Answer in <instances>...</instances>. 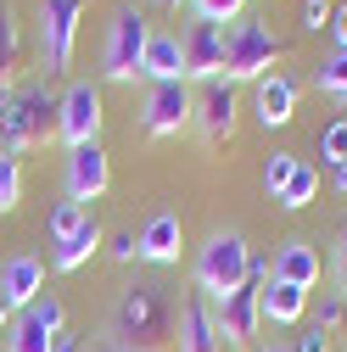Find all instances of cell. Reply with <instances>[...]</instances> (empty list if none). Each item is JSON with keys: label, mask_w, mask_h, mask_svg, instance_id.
Listing matches in <instances>:
<instances>
[{"label": "cell", "mask_w": 347, "mask_h": 352, "mask_svg": "<svg viewBox=\"0 0 347 352\" xmlns=\"http://www.w3.org/2000/svg\"><path fill=\"white\" fill-rule=\"evenodd\" d=\"M174 324H180V302L162 280H135L118 291V307H112V336L118 346L129 352H157L174 341Z\"/></svg>", "instance_id": "1"}, {"label": "cell", "mask_w": 347, "mask_h": 352, "mask_svg": "<svg viewBox=\"0 0 347 352\" xmlns=\"http://www.w3.org/2000/svg\"><path fill=\"white\" fill-rule=\"evenodd\" d=\"M56 107L62 96H51L45 84H12V90H0V151H34L56 135Z\"/></svg>", "instance_id": "2"}, {"label": "cell", "mask_w": 347, "mask_h": 352, "mask_svg": "<svg viewBox=\"0 0 347 352\" xmlns=\"http://www.w3.org/2000/svg\"><path fill=\"white\" fill-rule=\"evenodd\" d=\"M246 269H252V246H246V235H241V230H213V235L196 246V263H191L196 296L224 302L230 291L246 285Z\"/></svg>", "instance_id": "3"}, {"label": "cell", "mask_w": 347, "mask_h": 352, "mask_svg": "<svg viewBox=\"0 0 347 352\" xmlns=\"http://www.w3.org/2000/svg\"><path fill=\"white\" fill-rule=\"evenodd\" d=\"M275 62H280V39H275V28L264 23V17H235L230 28H224V78L230 84H257L264 73H275Z\"/></svg>", "instance_id": "4"}, {"label": "cell", "mask_w": 347, "mask_h": 352, "mask_svg": "<svg viewBox=\"0 0 347 352\" xmlns=\"http://www.w3.org/2000/svg\"><path fill=\"white\" fill-rule=\"evenodd\" d=\"M146 39H151L146 12L140 6H118L112 23H107V39H101V78L107 84H135L140 62H146Z\"/></svg>", "instance_id": "5"}, {"label": "cell", "mask_w": 347, "mask_h": 352, "mask_svg": "<svg viewBox=\"0 0 347 352\" xmlns=\"http://www.w3.org/2000/svg\"><path fill=\"white\" fill-rule=\"evenodd\" d=\"M78 23H84V0H39V67L62 73L78 45Z\"/></svg>", "instance_id": "6"}, {"label": "cell", "mask_w": 347, "mask_h": 352, "mask_svg": "<svg viewBox=\"0 0 347 352\" xmlns=\"http://www.w3.org/2000/svg\"><path fill=\"white\" fill-rule=\"evenodd\" d=\"M191 112H196V90L185 78L174 84H146V101H140V129L151 140H168L180 135V129H191Z\"/></svg>", "instance_id": "7"}, {"label": "cell", "mask_w": 347, "mask_h": 352, "mask_svg": "<svg viewBox=\"0 0 347 352\" xmlns=\"http://www.w3.org/2000/svg\"><path fill=\"white\" fill-rule=\"evenodd\" d=\"M56 135L67 140V151H73V146H96V140H101V84L78 78V84H67V90H62V107H56Z\"/></svg>", "instance_id": "8"}, {"label": "cell", "mask_w": 347, "mask_h": 352, "mask_svg": "<svg viewBox=\"0 0 347 352\" xmlns=\"http://www.w3.org/2000/svg\"><path fill=\"white\" fill-rule=\"evenodd\" d=\"M235 118H241V96L230 78H207L196 90V112H191V129L207 140V146H224L235 135Z\"/></svg>", "instance_id": "9"}, {"label": "cell", "mask_w": 347, "mask_h": 352, "mask_svg": "<svg viewBox=\"0 0 347 352\" xmlns=\"http://www.w3.org/2000/svg\"><path fill=\"white\" fill-rule=\"evenodd\" d=\"M62 324H67L62 302H56V296H39L34 307H23V314L12 319V330H6V352H56V341L67 336Z\"/></svg>", "instance_id": "10"}, {"label": "cell", "mask_w": 347, "mask_h": 352, "mask_svg": "<svg viewBox=\"0 0 347 352\" xmlns=\"http://www.w3.org/2000/svg\"><path fill=\"white\" fill-rule=\"evenodd\" d=\"M62 185H67V201H78V207L96 201V196H107V185H112V162H107L101 140L67 151V162H62Z\"/></svg>", "instance_id": "11"}, {"label": "cell", "mask_w": 347, "mask_h": 352, "mask_svg": "<svg viewBox=\"0 0 347 352\" xmlns=\"http://www.w3.org/2000/svg\"><path fill=\"white\" fill-rule=\"evenodd\" d=\"M257 296H264L257 285H241V291H230L224 302H213V324H219V341H224V346H252L257 324H264Z\"/></svg>", "instance_id": "12"}, {"label": "cell", "mask_w": 347, "mask_h": 352, "mask_svg": "<svg viewBox=\"0 0 347 352\" xmlns=\"http://www.w3.org/2000/svg\"><path fill=\"white\" fill-rule=\"evenodd\" d=\"M180 51H185V78H224V28L219 23H191L180 34Z\"/></svg>", "instance_id": "13"}, {"label": "cell", "mask_w": 347, "mask_h": 352, "mask_svg": "<svg viewBox=\"0 0 347 352\" xmlns=\"http://www.w3.org/2000/svg\"><path fill=\"white\" fill-rule=\"evenodd\" d=\"M0 296H6L12 314L34 307L39 296H45V263H39L34 252H12L6 263H0Z\"/></svg>", "instance_id": "14"}, {"label": "cell", "mask_w": 347, "mask_h": 352, "mask_svg": "<svg viewBox=\"0 0 347 352\" xmlns=\"http://www.w3.org/2000/svg\"><path fill=\"white\" fill-rule=\"evenodd\" d=\"M135 246H140V263H151V269H174L180 252H185L180 212H151L146 224H140V235H135Z\"/></svg>", "instance_id": "15"}, {"label": "cell", "mask_w": 347, "mask_h": 352, "mask_svg": "<svg viewBox=\"0 0 347 352\" xmlns=\"http://www.w3.org/2000/svg\"><path fill=\"white\" fill-rule=\"evenodd\" d=\"M297 78L291 73H264L252 84V118L264 123V129H286L291 118H297Z\"/></svg>", "instance_id": "16"}, {"label": "cell", "mask_w": 347, "mask_h": 352, "mask_svg": "<svg viewBox=\"0 0 347 352\" xmlns=\"http://www.w3.org/2000/svg\"><path fill=\"white\" fill-rule=\"evenodd\" d=\"M174 346H180V352H224L219 324H213V302H207V296H185V302H180Z\"/></svg>", "instance_id": "17"}, {"label": "cell", "mask_w": 347, "mask_h": 352, "mask_svg": "<svg viewBox=\"0 0 347 352\" xmlns=\"http://www.w3.org/2000/svg\"><path fill=\"white\" fill-rule=\"evenodd\" d=\"M269 263H275V280L302 285V291H314V285H319V274H325V257L314 252V241H302V235L280 241V252H275Z\"/></svg>", "instance_id": "18"}, {"label": "cell", "mask_w": 347, "mask_h": 352, "mask_svg": "<svg viewBox=\"0 0 347 352\" xmlns=\"http://www.w3.org/2000/svg\"><path fill=\"white\" fill-rule=\"evenodd\" d=\"M140 78H146V84H174V78H185V51H180V34H151V39H146Z\"/></svg>", "instance_id": "19"}, {"label": "cell", "mask_w": 347, "mask_h": 352, "mask_svg": "<svg viewBox=\"0 0 347 352\" xmlns=\"http://www.w3.org/2000/svg\"><path fill=\"white\" fill-rule=\"evenodd\" d=\"M101 246H107V230L96 224V218H84V224H78V230H73V235H67V241H62V246L51 252L56 274H78V269H84V263H90V257H96Z\"/></svg>", "instance_id": "20"}, {"label": "cell", "mask_w": 347, "mask_h": 352, "mask_svg": "<svg viewBox=\"0 0 347 352\" xmlns=\"http://www.w3.org/2000/svg\"><path fill=\"white\" fill-rule=\"evenodd\" d=\"M308 302H314V291L286 285V280H269V285H264V296H257V307H264V319H269V324H302Z\"/></svg>", "instance_id": "21"}, {"label": "cell", "mask_w": 347, "mask_h": 352, "mask_svg": "<svg viewBox=\"0 0 347 352\" xmlns=\"http://www.w3.org/2000/svg\"><path fill=\"white\" fill-rule=\"evenodd\" d=\"M17 62H23V23L12 12V0H0V90H12Z\"/></svg>", "instance_id": "22"}, {"label": "cell", "mask_w": 347, "mask_h": 352, "mask_svg": "<svg viewBox=\"0 0 347 352\" xmlns=\"http://www.w3.org/2000/svg\"><path fill=\"white\" fill-rule=\"evenodd\" d=\"M314 196H319V168H314L308 157H297V168H291V179H286V190H280L275 201H280L286 212H302V207H308Z\"/></svg>", "instance_id": "23"}, {"label": "cell", "mask_w": 347, "mask_h": 352, "mask_svg": "<svg viewBox=\"0 0 347 352\" xmlns=\"http://www.w3.org/2000/svg\"><path fill=\"white\" fill-rule=\"evenodd\" d=\"M84 218H90V212H84L78 201H67V196H62V201L51 207V218H45V230H51V241L62 246V241H67V235H73V230L84 224Z\"/></svg>", "instance_id": "24"}, {"label": "cell", "mask_w": 347, "mask_h": 352, "mask_svg": "<svg viewBox=\"0 0 347 352\" xmlns=\"http://www.w3.org/2000/svg\"><path fill=\"white\" fill-rule=\"evenodd\" d=\"M23 201V162L12 151H0V212H12Z\"/></svg>", "instance_id": "25"}, {"label": "cell", "mask_w": 347, "mask_h": 352, "mask_svg": "<svg viewBox=\"0 0 347 352\" xmlns=\"http://www.w3.org/2000/svg\"><path fill=\"white\" fill-rule=\"evenodd\" d=\"M314 84L325 96H336V101H347V51H336L330 62H319V73H314Z\"/></svg>", "instance_id": "26"}, {"label": "cell", "mask_w": 347, "mask_h": 352, "mask_svg": "<svg viewBox=\"0 0 347 352\" xmlns=\"http://www.w3.org/2000/svg\"><path fill=\"white\" fill-rule=\"evenodd\" d=\"M241 6H246V0H191V12H196V23H235L241 17Z\"/></svg>", "instance_id": "27"}, {"label": "cell", "mask_w": 347, "mask_h": 352, "mask_svg": "<svg viewBox=\"0 0 347 352\" xmlns=\"http://www.w3.org/2000/svg\"><path fill=\"white\" fill-rule=\"evenodd\" d=\"M291 168H297V157H291V151H269V162H264V190H269V196H280V190H286Z\"/></svg>", "instance_id": "28"}, {"label": "cell", "mask_w": 347, "mask_h": 352, "mask_svg": "<svg viewBox=\"0 0 347 352\" xmlns=\"http://www.w3.org/2000/svg\"><path fill=\"white\" fill-rule=\"evenodd\" d=\"M319 157L336 168V162H347V118H336L325 135H319Z\"/></svg>", "instance_id": "29"}, {"label": "cell", "mask_w": 347, "mask_h": 352, "mask_svg": "<svg viewBox=\"0 0 347 352\" xmlns=\"http://www.w3.org/2000/svg\"><path fill=\"white\" fill-rule=\"evenodd\" d=\"M341 319H347V296H341V291H325L319 307H314V324H319V330H336Z\"/></svg>", "instance_id": "30"}, {"label": "cell", "mask_w": 347, "mask_h": 352, "mask_svg": "<svg viewBox=\"0 0 347 352\" xmlns=\"http://www.w3.org/2000/svg\"><path fill=\"white\" fill-rule=\"evenodd\" d=\"M330 274H336V291L347 296V224L336 230V246H330Z\"/></svg>", "instance_id": "31"}, {"label": "cell", "mask_w": 347, "mask_h": 352, "mask_svg": "<svg viewBox=\"0 0 347 352\" xmlns=\"http://www.w3.org/2000/svg\"><path fill=\"white\" fill-rule=\"evenodd\" d=\"M330 12H336L330 0H302V28H308V34L314 28H330Z\"/></svg>", "instance_id": "32"}, {"label": "cell", "mask_w": 347, "mask_h": 352, "mask_svg": "<svg viewBox=\"0 0 347 352\" xmlns=\"http://www.w3.org/2000/svg\"><path fill=\"white\" fill-rule=\"evenodd\" d=\"M107 252H112L118 263H135V257H140V246H135V235H129V230H118V235H107Z\"/></svg>", "instance_id": "33"}, {"label": "cell", "mask_w": 347, "mask_h": 352, "mask_svg": "<svg viewBox=\"0 0 347 352\" xmlns=\"http://www.w3.org/2000/svg\"><path fill=\"white\" fill-rule=\"evenodd\" d=\"M297 352H330V330H319V324H308V330H302L297 341H291Z\"/></svg>", "instance_id": "34"}, {"label": "cell", "mask_w": 347, "mask_h": 352, "mask_svg": "<svg viewBox=\"0 0 347 352\" xmlns=\"http://www.w3.org/2000/svg\"><path fill=\"white\" fill-rule=\"evenodd\" d=\"M330 34H336V51H347V0L330 12Z\"/></svg>", "instance_id": "35"}, {"label": "cell", "mask_w": 347, "mask_h": 352, "mask_svg": "<svg viewBox=\"0 0 347 352\" xmlns=\"http://www.w3.org/2000/svg\"><path fill=\"white\" fill-rule=\"evenodd\" d=\"M330 185H336V190H347V162H336V168H330Z\"/></svg>", "instance_id": "36"}, {"label": "cell", "mask_w": 347, "mask_h": 352, "mask_svg": "<svg viewBox=\"0 0 347 352\" xmlns=\"http://www.w3.org/2000/svg\"><path fill=\"white\" fill-rule=\"evenodd\" d=\"M12 319H17V314H12V307H6V296H0V336L12 330Z\"/></svg>", "instance_id": "37"}, {"label": "cell", "mask_w": 347, "mask_h": 352, "mask_svg": "<svg viewBox=\"0 0 347 352\" xmlns=\"http://www.w3.org/2000/svg\"><path fill=\"white\" fill-rule=\"evenodd\" d=\"M257 352H297L291 341H269V346H257Z\"/></svg>", "instance_id": "38"}, {"label": "cell", "mask_w": 347, "mask_h": 352, "mask_svg": "<svg viewBox=\"0 0 347 352\" xmlns=\"http://www.w3.org/2000/svg\"><path fill=\"white\" fill-rule=\"evenodd\" d=\"M56 352H84V346H78L73 336H62V341H56Z\"/></svg>", "instance_id": "39"}, {"label": "cell", "mask_w": 347, "mask_h": 352, "mask_svg": "<svg viewBox=\"0 0 347 352\" xmlns=\"http://www.w3.org/2000/svg\"><path fill=\"white\" fill-rule=\"evenodd\" d=\"M90 352H129V346H118V341H101V346H90Z\"/></svg>", "instance_id": "40"}, {"label": "cell", "mask_w": 347, "mask_h": 352, "mask_svg": "<svg viewBox=\"0 0 347 352\" xmlns=\"http://www.w3.org/2000/svg\"><path fill=\"white\" fill-rule=\"evenodd\" d=\"M157 6H191V0H157Z\"/></svg>", "instance_id": "41"}]
</instances>
